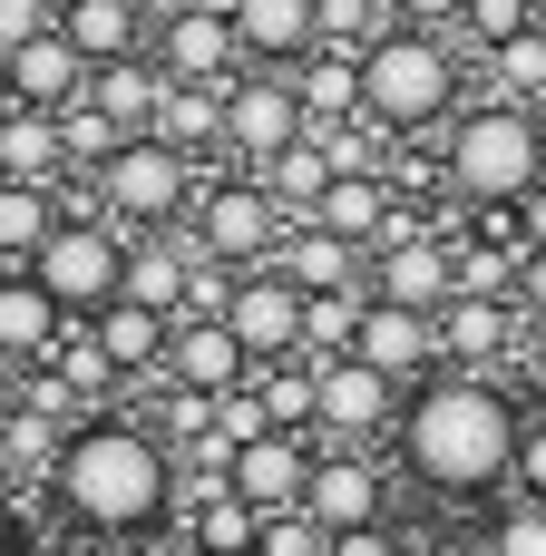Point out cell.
<instances>
[{
	"mask_svg": "<svg viewBox=\"0 0 546 556\" xmlns=\"http://www.w3.org/2000/svg\"><path fill=\"white\" fill-rule=\"evenodd\" d=\"M518 440H528V401H518L498 371H430V381L401 401L391 469H401L420 498L488 508V498H508V479H518Z\"/></svg>",
	"mask_w": 546,
	"mask_h": 556,
	"instance_id": "obj_1",
	"label": "cell"
},
{
	"mask_svg": "<svg viewBox=\"0 0 546 556\" xmlns=\"http://www.w3.org/2000/svg\"><path fill=\"white\" fill-rule=\"evenodd\" d=\"M176 489H186L176 440L137 410H98V420L68 430L39 498L59 508V528H78L98 547H147L156 528H176Z\"/></svg>",
	"mask_w": 546,
	"mask_h": 556,
	"instance_id": "obj_2",
	"label": "cell"
},
{
	"mask_svg": "<svg viewBox=\"0 0 546 556\" xmlns=\"http://www.w3.org/2000/svg\"><path fill=\"white\" fill-rule=\"evenodd\" d=\"M440 186H449V205L518 215V205L546 186V108L469 98V108L440 127Z\"/></svg>",
	"mask_w": 546,
	"mask_h": 556,
	"instance_id": "obj_3",
	"label": "cell"
},
{
	"mask_svg": "<svg viewBox=\"0 0 546 556\" xmlns=\"http://www.w3.org/2000/svg\"><path fill=\"white\" fill-rule=\"evenodd\" d=\"M479 88V49L440 29H381L361 49V117L391 137H440Z\"/></svg>",
	"mask_w": 546,
	"mask_h": 556,
	"instance_id": "obj_4",
	"label": "cell"
},
{
	"mask_svg": "<svg viewBox=\"0 0 546 556\" xmlns=\"http://www.w3.org/2000/svg\"><path fill=\"white\" fill-rule=\"evenodd\" d=\"M195 195H205V166H195L186 147H166V137H127L98 176L68 186V205L107 215L117 235H166V225L195 215Z\"/></svg>",
	"mask_w": 546,
	"mask_h": 556,
	"instance_id": "obj_5",
	"label": "cell"
},
{
	"mask_svg": "<svg viewBox=\"0 0 546 556\" xmlns=\"http://www.w3.org/2000/svg\"><path fill=\"white\" fill-rule=\"evenodd\" d=\"M29 274H39V293H49L68 323H98V313L127 293V235H117L107 215H88V205H78V215L29 254Z\"/></svg>",
	"mask_w": 546,
	"mask_h": 556,
	"instance_id": "obj_6",
	"label": "cell"
},
{
	"mask_svg": "<svg viewBox=\"0 0 546 556\" xmlns=\"http://www.w3.org/2000/svg\"><path fill=\"white\" fill-rule=\"evenodd\" d=\"M186 235L215 254V264H274L283 254V235H293V215L274 205V186L264 176H244V166H225V176H205V195H195V215H186Z\"/></svg>",
	"mask_w": 546,
	"mask_h": 556,
	"instance_id": "obj_7",
	"label": "cell"
},
{
	"mask_svg": "<svg viewBox=\"0 0 546 556\" xmlns=\"http://www.w3.org/2000/svg\"><path fill=\"white\" fill-rule=\"evenodd\" d=\"M401 381L391 371H371V362H313V440L322 450H381L391 430H401Z\"/></svg>",
	"mask_w": 546,
	"mask_h": 556,
	"instance_id": "obj_8",
	"label": "cell"
},
{
	"mask_svg": "<svg viewBox=\"0 0 546 556\" xmlns=\"http://www.w3.org/2000/svg\"><path fill=\"white\" fill-rule=\"evenodd\" d=\"M313 117H303V88H293V68H244L234 88H225V166H274L293 137H303Z\"/></svg>",
	"mask_w": 546,
	"mask_h": 556,
	"instance_id": "obj_9",
	"label": "cell"
},
{
	"mask_svg": "<svg viewBox=\"0 0 546 556\" xmlns=\"http://www.w3.org/2000/svg\"><path fill=\"white\" fill-rule=\"evenodd\" d=\"M225 323H234V342L254 352V371H274V362H303L313 293H303L283 264H244V274H234V293H225Z\"/></svg>",
	"mask_w": 546,
	"mask_h": 556,
	"instance_id": "obj_10",
	"label": "cell"
},
{
	"mask_svg": "<svg viewBox=\"0 0 546 556\" xmlns=\"http://www.w3.org/2000/svg\"><path fill=\"white\" fill-rule=\"evenodd\" d=\"M371 293L410 303V313H449L459 303V225H410V235L371 244Z\"/></svg>",
	"mask_w": 546,
	"mask_h": 556,
	"instance_id": "obj_11",
	"label": "cell"
},
{
	"mask_svg": "<svg viewBox=\"0 0 546 556\" xmlns=\"http://www.w3.org/2000/svg\"><path fill=\"white\" fill-rule=\"evenodd\" d=\"M313 459H322V440H313V430H254V440L225 459V489H234L254 518L303 508V498H313Z\"/></svg>",
	"mask_w": 546,
	"mask_h": 556,
	"instance_id": "obj_12",
	"label": "cell"
},
{
	"mask_svg": "<svg viewBox=\"0 0 546 556\" xmlns=\"http://www.w3.org/2000/svg\"><path fill=\"white\" fill-rule=\"evenodd\" d=\"M166 391H195V401H234V391H254V352L234 342V323H225V313H176Z\"/></svg>",
	"mask_w": 546,
	"mask_h": 556,
	"instance_id": "obj_13",
	"label": "cell"
},
{
	"mask_svg": "<svg viewBox=\"0 0 546 556\" xmlns=\"http://www.w3.org/2000/svg\"><path fill=\"white\" fill-rule=\"evenodd\" d=\"M156 59H166V78L176 88H234L254 59H244V29H234V10H176L166 29H156Z\"/></svg>",
	"mask_w": 546,
	"mask_h": 556,
	"instance_id": "obj_14",
	"label": "cell"
},
{
	"mask_svg": "<svg viewBox=\"0 0 546 556\" xmlns=\"http://www.w3.org/2000/svg\"><path fill=\"white\" fill-rule=\"evenodd\" d=\"M518 352L537 362L518 303H498V293H459V303L440 313V362H449V371H508Z\"/></svg>",
	"mask_w": 546,
	"mask_h": 556,
	"instance_id": "obj_15",
	"label": "cell"
},
{
	"mask_svg": "<svg viewBox=\"0 0 546 556\" xmlns=\"http://www.w3.org/2000/svg\"><path fill=\"white\" fill-rule=\"evenodd\" d=\"M352 362H371V371H391L401 391H420L430 371H449V362H440V313H410V303H381V293H371V313H361V332H352Z\"/></svg>",
	"mask_w": 546,
	"mask_h": 556,
	"instance_id": "obj_16",
	"label": "cell"
},
{
	"mask_svg": "<svg viewBox=\"0 0 546 556\" xmlns=\"http://www.w3.org/2000/svg\"><path fill=\"white\" fill-rule=\"evenodd\" d=\"M303 508H313L332 538H342V528H381V518H391V459H381V450H322Z\"/></svg>",
	"mask_w": 546,
	"mask_h": 556,
	"instance_id": "obj_17",
	"label": "cell"
},
{
	"mask_svg": "<svg viewBox=\"0 0 546 556\" xmlns=\"http://www.w3.org/2000/svg\"><path fill=\"white\" fill-rule=\"evenodd\" d=\"M88 59L68 49V29H39V39H20L10 49V108H49V117H68L78 98H88Z\"/></svg>",
	"mask_w": 546,
	"mask_h": 556,
	"instance_id": "obj_18",
	"label": "cell"
},
{
	"mask_svg": "<svg viewBox=\"0 0 546 556\" xmlns=\"http://www.w3.org/2000/svg\"><path fill=\"white\" fill-rule=\"evenodd\" d=\"M234 29H244V59L254 68H293L313 59L332 29H322V0H234Z\"/></svg>",
	"mask_w": 546,
	"mask_h": 556,
	"instance_id": "obj_19",
	"label": "cell"
},
{
	"mask_svg": "<svg viewBox=\"0 0 546 556\" xmlns=\"http://www.w3.org/2000/svg\"><path fill=\"white\" fill-rule=\"evenodd\" d=\"M166 98H176V78H166V59H156V49H137V59H107V68L88 78V108H107L127 137H156Z\"/></svg>",
	"mask_w": 546,
	"mask_h": 556,
	"instance_id": "obj_20",
	"label": "cell"
},
{
	"mask_svg": "<svg viewBox=\"0 0 546 556\" xmlns=\"http://www.w3.org/2000/svg\"><path fill=\"white\" fill-rule=\"evenodd\" d=\"M88 332H98V352L117 362V381H166V342H176V313H156V303H127V293H117V303H107Z\"/></svg>",
	"mask_w": 546,
	"mask_h": 556,
	"instance_id": "obj_21",
	"label": "cell"
},
{
	"mask_svg": "<svg viewBox=\"0 0 546 556\" xmlns=\"http://www.w3.org/2000/svg\"><path fill=\"white\" fill-rule=\"evenodd\" d=\"M59 29H68V49H78L88 68L156 49V20H147V0H59Z\"/></svg>",
	"mask_w": 546,
	"mask_h": 556,
	"instance_id": "obj_22",
	"label": "cell"
},
{
	"mask_svg": "<svg viewBox=\"0 0 546 556\" xmlns=\"http://www.w3.org/2000/svg\"><path fill=\"white\" fill-rule=\"evenodd\" d=\"M274 264H283L303 293H361V283H371V244H352V235H332V225H293Z\"/></svg>",
	"mask_w": 546,
	"mask_h": 556,
	"instance_id": "obj_23",
	"label": "cell"
},
{
	"mask_svg": "<svg viewBox=\"0 0 546 556\" xmlns=\"http://www.w3.org/2000/svg\"><path fill=\"white\" fill-rule=\"evenodd\" d=\"M59 342H68V313L39 293V274H0V352H10L20 371H39Z\"/></svg>",
	"mask_w": 546,
	"mask_h": 556,
	"instance_id": "obj_24",
	"label": "cell"
},
{
	"mask_svg": "<svg viewBox=\"0 0 546 556\" xmlns=\"http://www.w3.org/2000/svg\"><path fill=\"white\" fill-rule=\"evenodd\" d=\"M68 430H78V420H59V410H39V401L20 391V401L0 410V469H10L20 489H49V469H59Z\"/></svg>",
	"mask_w": 546,
	"mask_h": 556,
	"instance_id": "obj_25",
	"label": "cell"
},
{
	"mask_svg": "<svg viewBox=\"0 0 546 556\" xmlns=\"http://www.w3.org/2000/svg\"><path fill=\"white\" fill-rule=\"evenodd\" d=\"M293 88H303V117L313 127H352L361 117V49L322 39L313 59H293Z\"/></svg>",
	"mask_w": 546,
	"mask_h": 556,
	"instance_id": "obj_26",
	"label": "cell"
},
{
	"mask_svg": "<svg viewBox=\"0 0 546 556\" xmlns=\"http://www.w3.org/2000/svg\"><path fill=\"white\" fill-rule=\"evenodd\" d=\"M254 176L274 186V205H283L293 225H313V205H322V186L342 176V156H332V127H303V137H293V147H283L274 166H254Z\"/></svg>",
	"mask_w": 546,
	"mask_h": 556,
	"instance_id": "obj_27",
	"label": "cell"
},
{
	"mask_svg": "<svg viewBox=\"0 0 546 556\" xmlns=\"http://www.w3.org/2000/svg\"><path fill=\"white\" fill-rule=\"evenodd\" d=\"M68 186H0V274H29V254L68 225Z\"/></svg>",
	"mask_w": 546,
	"mask_h": 556,
	"instance_id": "obj_28",
	"label": "cell"
},
{
	"mask_svg": "<svg viewBox=\"0 0 546 556\" xmlns=\"http://www.w3.org/2000/svg\"><path fill=\"white\" fill-rule=\"evenodd\" d=\"M0 166H10L20 186H68V137H59V117H49V108H10V117H0Z\"/></svg>",
	"mask_w": 546,
	"mask_h": 556,
	"instance_id": "obj_29",
	"label": "cell"
},
{
	"mask_svg": "<svg viewBox=\"0 0 546 556\" xmlns=\"http://www.w3.org/2000/svg\"><path fill=\"white\" fill-rule=\"evenodd\" d=\"M479 98L546 108V29H518V39H498V49H479Z\"/></svg>",
	"mask_w": 546,
	"mask_h": 556,
	"instance_id": "obj_30",
	"label": "cell"
},
{
	"mask_svg": "<svg viewBox=\"0 0 546 556\" xmlns=\"http://www.w3.org/2000/svg\"><path fill=\"white\" fill-rule=\"evenodd\" d=\"M166 147H186L195 166H225V88H176L166 117H156Z\"/></svg>",
	"mask_w": 546,
	"mask_h": 556,
	"instance_id": "obj_31",
	"label": "cell"
},
{
	"mask_svg": "<svg viewBox=\"0 0 546 556\" xmlns=\"http://www.w3.org/2000/svg\"><path fill=\"white\" fill-rule=\"evenodd\" d=\"M479 556H546V498H488V528H479Z\"/></svg>",
	"mask_w": 546,
	"mask_h": 556,
	"instance_id": "obj_32",
	"label": "cell"
},
{
	"mask_svg": "<svg viewBox=\"0 0 546 556\" xmlns=\"http://www.w3.org/2000/svg\"><path fill=\"white\" fill-rule=\"evenodd\" d=\"M254 556H332V528H322L313 508H274V518L254 528Z\"/></svg>",
	"mask_w": 546,
	"mask_h": 556,
	"instance_id": "obj_33",
	"label": "cell"
},
{
	"mask_svg": "<svg viewBox=\"0 0 546 556\" xmlns=\"http://www.w3.org/2000/svg\"><path fill=\"white\" fill-rule=\"evenodd\" d=\"M518 29H537V10L528 0H469V49H498V39H518Z\"/></svg>",
	"mask_w": 546,
	"mask_h": 556,
	"instance_id": "obj_34",
	"label": "cell"
},
{
	"mask_svg": "<svg viewBox=\"0 0 546 556\" xmlns=\"http://www.w3.org/2000/svg\"><path fill=\"white\" fill-rule=\"evenodd\" d=\"M391 29H440V39H459V29H469V0H391Z\"/></svg>",
	"mask_w": 546,
	"mask_h": 556,
	"instance_id": "obj_35",
	"label": "cell"
},
{
	"mask_svg": "<svg viewBox=\"0 0 546 556\" xmlns=\"http://www.w3.org/2000/svg\"><path fill=\"white\" fill-rule=\"evenodd\" d=\"M39 29H59V0H0V49H20Z\"/></svg>",
	"mask_w": 546,
	"mask_h": 556,
	"instance_id": "obj_36",
	"label": "cell"
},
{
	"mask_svg": "<svg viewBox=\"0 0 546 556\" xmlns=\"http://www.w3.org/2000/svg\"><path fill=\"white\" fill-rule=\"evenodd\" d=\"M518 498H546V410H528V440H518Z\"/></svg>",
	"mask_w": 546,
	"mask_h": 556,
	"instance_id": "obj_37",
	"label": "cell"
},
{
	"mask_svg": "<svg viewBox=\"0 0 546 556\" xmlns=\"http://www.w3.org/2000/svg\"><path fill=\"white\" fill-rule=\"evenodd\" d=\"M332 556H410V538H401V518H381V528H342Z\"/></svg>",
	"mask_w": 546,
	"mask_h": 556,
	"instance_id": "obj_38",
	"label": "cell"
},
{
	"mask_svg": "<svg viewBox=\"0 0 546 556\" xmlns=\"http://www.w3.org/2000/svg\"><path fill=\"white\" fill-rule=\"evenodd\" d=\"M518 313L537 323V342H546V244H528V264H518Z\"/></svg>",
	"mask_w": 546,
	"mask_h": 556,
	"instance_id": "obj_39",
	"label": "cell"
},
{
	"mask_svg": "<svg viewBox=\"0 0 546 556\" xmlns=\"http://www.w3.org/2000/svg\"><path fill=\"white\" fill-rule=\"evenodd\" d=\"M20 498H29V489H20V479H10V469H0V547H10V538H20Z\"/></svg>",
	"mask_w": 546,
	"mask_h": 556,
	"instance_id": "obj_40",
	"label": "cell"
},
{
	"mask_svg": "<svg viewBox=\"0 0 546 556\" xmlns=\"http://www.w3.org/2000/svg\"><path fill=\"white\" fill-rule=\"evenodd\" d=\"M518 235H528V244H546V186L528 195V205H518Z\"/></svg>",
	"mask_w": 546,
	"mask_h": 556,
	"instance_id": "obj_41",
	"label": "cell"
},
{
	"mask_svg": "<svg viewBox=\"0 0 546 556\" xmlns=\"http://www.w3.org/2000/svg\"><path fill=\"white\" fill-rule=\"evenodd\" d=\"M0 556H68V547H59V538H10Z\"/></svg>",
	"mask_w": 546,
	"mask_h": 556,
	"instance_id": "obj_42",
	"label": "cell"
},
{
	"mask_svg": "<svg viewBox=\"0 0 546 556\" xmlns=\"http://www.w3.org/2000/svg\"><path fill=\"white\" fill-rule=\"evenodd\" d=\"M528 401L546 410V342H537V362H528Z\"/></svg>",
	"mask_w": 546,
	"mask_h": 556,
	"instance_id": "obj_43",
	"label": "cell"
},
{
	"mask_svg": "<svg viewBox=\"0 0 546 556\" xmlns=\"http://www.w3.org/2000/svg\"><path fill=\"white\" fill-rule=\"evenodd\" d=\"M10 401H20V362L0 352V410H10Z\"/></svg>",
	"mask_w": 546,
	"mask_h": 556,
	"instance_id": "obj_44",
	"label": "cell"
},
{
	"mask_svg": "<svg viewBox=\"0 0 546 556\" xmlns=\"http://www.w3.org/2000/svg\"><path fill=\"white\" fill-rule=\"evenodd\" d=\"M0 117H10V49H0Z\"/></svg>",
	"mask_w": 546,
	"mask_h": 556,
	"instance_id": "obj_45",
	"label": "cell"
},
{
	"mask_svg": "<svg viewBox=\"0 0 546 556\" xmlns=\"http://www.w3.org/2000/svg\"><path fill=\"white\" fill-rule=\"evenodd\" d=\"M147 556H195V547H147Z\"/></svg>",
	"mask_w": 546,
	"mask_h": 556,
	"instance_id": "obj_46",
	"label": "cell"
},
{
	"mask_svg": "<svg viewBox=\"0 0 546 556\" xmlns=\"http://www.w3.org/2000/svg\"><path fill=\"white\" fill-rule=\"evenodd\" d=\"M205 10H234V0H205Z\"/></svg>",
	"mask_w": 546,
	"mask_h": 556,
	"instance_id": "obj_47",
	"label": "cell"
}]
</instances>
